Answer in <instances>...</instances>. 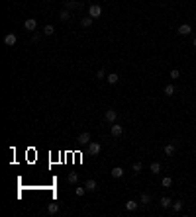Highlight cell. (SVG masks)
I'll list each match as a JSON object with an SVG mask.
<instances>
[{
	"label": "cell",
	"instance_id": "cell-28",
	"mask_svg": "<svg viewBox=\"0 0 196 217\" xmlns=\"http://www.w3.org/2000/svg\"><path fill=\"white\" fill-rule=\"evenodd\" d=\"M181 76V71H177V68H173L171 71V78H178Z\"/></svg>",
	"mask_w": 196,
	"mask_h": 217
},
{
	"label": "cell",
	"instance_id": "cell-30",
	"mask_svg": "<svg viewBox=\"0 0 196 217\" xmlns=\"http://www.w3.org/2000/svg\"><path fill=\"white\" fill-rule=\"evenodd\" d=\"M192 45H194V47H196V37H194V39H192Z\"/></svg>",
	"mask_w": 196,
	"mask_h": 217
},
{
	"label": "cell",
	"instance_id": "cell-5",
	"mask_svg": "<svg viewBox=\"0 0 196 217\" xmlns=\"http://www.w3.org/2000/svg\"><path fill=\"white\" fill-rule=\"evenodd\" d=\"M84 188H86V192H96L98 190V184H96V180H86V182H84Z\"/></svg>",
	"mask_w": 196,
	"mask_h": 217
},
{
	"label": "cell",
	"instance_id": "cell-10",
	"mask_svg": "<svg viewBox=\"0 0 196 217\" xmlns=\"http://www.w3.org/2000/svg\"><path fill=\"white\" fill-rule=\"evenodd\" d=\"M190 31H192V28H190L188 24H182V25H178V35H188Z\"/></svg>",
	"mask_w": 196,
	"mask_h": 217
},
{
	"label": "cell",
	"instance_id": "cell-11",
	"mask_svg": "<svg viewBox=\"0 0 196 217\" xmlns=\"http://www.w3.org/2000/svg\"><path fill=\"white\" fill-rule=\"evenodd\" d=\"M159 205H161L163 209H169V207H173V200H171V198H161Z\"/></svg>",
	"mask_w": 196,
	"mask_h": 217
},
{
	"label": "cell",
	"instance_id": "cell-16",
	"mask_svg": "<svg viewBox=\"0 0 196 217\" xmlns=\"http://www.w3.org/2000/svg\"><path fill=\"white\" fill-rule=\"evenodd\" d=\"M65 6H67V10H75V8H81V4L75 2V0H67Z\"/></svg>",
	"mask_w": 196,
	"mask_h": 217
},
{
	"label": "cell",
	"instance_id": "cell-7",
	"mask_svg": "<svg viewBox=\"0 0 196 217\" xmlns=\"http://www.w3.org/2000/svg\"><path fill=\"white\" fill-rule=\"evenodd\" d=\"M24 28L28 29V31H34L35 28H38V22H35L34 18H28V20H26V22H24Z\"/></svg>",
	"mask_w": 196,
	"mask_h": 217
},
{
	"label": "cell",
	"instance_id": "cell-25",
	"mask_svg": "<svg viewBox=\"0 0 196 217\" xmlns=\"http://www.w3.org/2000/svg\"><path fill=\"white\" fill-rule=\"evenodd\" d=\"M181 209H182V202H173V211H177V213H178Z\"/></svg>",
	"mask_w": 196,
	"mask_h": 217
},
{
	"label": "cell",
	"instance_id": "cell-21",
	"mask_svg": "<svg viewBox=\"0 0 196 217\" xmlns=\"http://www.w3.org/2000/svg\"><path fill=\"white\" fill-rule=\"evenodd\" d=\"M59 18L63 20V22H67L69 18H71V12H69V10L65 8V10H61V14H59Z\"/></svg>",
	"mask_w": 196,
	"mask_h": 217
},
{
	"label": "cell",
	"instance_id": "cell-14",
	"mask_svg": "<svg viewBox=\"0 0 196 217\" xmlns=\"http://www.w3.org/2000/svg\"><path fill=\"white\" fill-rule=\"evenodd\" d=\"M137 205H139V203H137L135 200H130V202H126V209H128V211H135Z\"/></svg>",
	"mask_w": 196,
	"mask_h": 217
},
{
	"label": "cell",
	"instance_id": "cell-9",
	"mask_svg": "<svg viewBox=\"0 0 196 217\" xmlns=\"http://www.w3.org/2000/svg\"><path fill=\"white\" fill-rule=\"evenodd\" d=\"M16 41H18V37H16L14 33H8L6 37H4V43H6L8 47H14V45H16Z\"/></svg>",
	"mask_w": 196,
	"mask_h": 217
},
{
	"label": "cell",
	"instance_id": "cell-24",
	"mask_svg": "<svg viewBox=\"0 0 196 217\" xmlns=\"http://www.w3.org/2000/svg\"><path fill=\"white\" fill-rule=\"evenodd\" d=\"M163 92H165L167 96H173V94H174V86H173V84H167V86H165V90H163Z\"/></svg>",
	"mask_w": 196,
	"mask_h": 217
},
{
	"label": "cell",
	"instance_id": "cell-15",
	"mask_svg": "<svg viewBox=\"0 0 196 217\" xmlns=\"http://www.w3.org/2000/svg\"><path fill=\"white\" fill-rule=\"evenodd\" d=\"M139 203H141V205H149V203H151V196H149V194H141Z\"/></svg>",
	"mask_w": 196,
	"mask_h": 217
},
{
	"label": "cell",
	"instance_id": "cell-4",
	"mask_svg": "<svg viewBox=\"0 0 196 217\" xmlns=\"http://www.w3.org/2000/svg\"><path fill=\"white\" fill-rule=\"evenodd\" d=\"M177 145H178V141H173V143H169V145H165V155L173 157L174 151H177Z\"/></svg>",
	"mask_w": 196,
	"mask_h": 217
},
{
	"label": "cell",
	"instance_id": "cell-23",
	"mask_svg": "<svg viewBox=\"0 0 196 217\" xmlns=\"http://www.w3.org/2000/svg\"><path fill=\"white\" fill-rule=\"evenodd\" d=\"M161 184H163V186H165V188H171V186H173V178H171V176L163 178V180H161Z\"/></svg>",
	"mask_w": 196,
	"mask_h": 217
},
{
	"label": "cell",
	"instance_id": "cell-19",
	"mask_svg": "<svg viewBox=\"0 0 196 217\" xmlns=\"http://www.w3.org/2000/svg\"><path fill=\"white\" fill-rule=\"evenodd\" d=\"M67 180H69V184H77V182H78V174H77V172H69Z\"/></svg>",
	"mask_w": 196,
	"mask_h": 217
},
{
	"label": "cell",
	"instance_id": "cell-8",
	"mask_svg": "<svg viewBox=\"0 0 196 217\" xmlns=\"http://www.w3.org/2000/svg\"><path fill=\"white\" fill-rule=\"evenodd\" d=\"M110 133H112V137H122L124 135V127H122V125H112V129H110Z\"/></svg>",
	"mask_w": 196,
	"mask_h": 217
},
{
	"label": "cell",
	"instance_id": "cell-17",
	"mask_svg": "<svg viewBox=\"0 0 196 217\" xmlns=\"http://www.w3.org/2000/svg\"><path fill=\"white\" fill-rule=\"evenodd\" d=\"M47 211H49L51 215H53V213H57V211H59V203H57V202L49 203V205H47Z\"/></svg>",
	"mask_w": 196,
	"mask_h": 217
},
{
	"label": "cell",
	"instance_id": "cell-2",
	"mask_svg": "<svg viewBox=\"0 0 196 217\" xmlns=\"http://www.w3.org/2000/svg\"><path fill=\"white\" fill-rule=\"evenodd\" d=\"M88 16H92L94 20L100 18V16H102V6H98V4H92V6L88 8Z\"/></svg>",
	"mask_w": 196,
	"mask_h": 217
},
{
	"label": "cell",
	"instance_id": "cell-13",
	"mask_svg": "<svg viewBox=\"0 0 196 217\" xmlns=\"http://www.w3.org/2000/svg\"><path fill=\"white\" fill-rule=\"evenodd\" d=\"M92 16H84V18L81 20V25H82V28H90V25H92Z\"/></svg>",
	"mask_w": 196,
	"mask_h": 217
},
{
	"label": "cell",
	"instance_id": "cell-22",
	"mask_svg": "<svg viewBox=\"0 0 196 217\" xmlns=\"http://www.w3.org/2000/svg\"><path fill=\"white\" fill-rule=\"evenodd\" d=\"M151 172H153V174H159V172H161V162H151Z\"/></svg>",
	"mask_w": 196,
	"mask_h": 217
},
{
	"label": "cell",
	"instance_id": "cell-12",
	"mask_svg": "<svg viewBox=\"0 0 196 217\" xmlns=\"http://www.w3.org/2000/svg\"><path fill=\"white\" fill-rule=\"evenodd\" d=\"M110 174H112L114 178H122V176H124V168H122V166H114Z\"/></svg>",
	"mask_w": 196,
	"mask_h": 217
},
{
	"label": "cell",
	"instance_id": "cell-20",
	"mask_svg": "<svg viewBox=\"0 0 196 217\" xmlns=\"http://www.w3.org/2000/svg\"><path fill=\"white\" fill-rule=\"evenodd\" d=\"M53 33H55V28H53L51 24H47L43 28V35H53Z\"/></svg>",
	"mask_w": 196,
	"mask_h": 217
},
{
	"label": "cell",
	"instance_id": "cell-29",
	"mask_svg": "<svg viewBox=\"0 0 196 217\" xmlns=\"http://www.w3.org/2000/svg\"><path fill=\"white\" fill-rule=\"evenodd\" d=\"M96 78H104V71H98L96 72Z\"/></svg>",
	"mask_w": 196,
	"mask_h": 217
},
{
	"label": "cell",
	"instance_id": "cell-18",
	"mask_svg": "<svg viewBox=\"0 0 196 217\" xmlns=\"http://www.w3.org/2000/svg\"><path fill=\"white\" fill-rule=\"evenodd\" d=\"M106 80H108L110 84H118V80H120V76L116 75V72H110V75H108V78H106Z\"/></svg>",
	"mask_w": 196,
	"mask_h": 217
},
{
	"label": "cell",
	"instance_id": "cell-26",
	"mask_svg": "<svg viewBox=\"0 0 196 217\" xmlns=\"http://www.w3.org/2000/svg\"><path fill=\"white\" fill-rule=\"evenodd\" d=\"M75 194L78 196V198H82V196L86 194V188H75Z\"/></svg>",
	"mask_w": 196,
	"mask_h": 217
},
{
	"label": "cell",
	"instance_id": "cell-1",
	"mask_svg": "<svg viewBox=\"0 0 196 217\" xmlns=\"http://www.w3.org/2000/svg\"><path fill=\"white\" fill-rule=\"evenodd\" d=\"M116 118H118V112H116V110L108 108V110L104 112V119L108 121V123H116Z\"/></svg>",
	"mask_w": 196,
	"mask_h": 217
},
{
	"label": "cell",
	"instance_id": "cell-6",
	"mask_svg": "<svg viewBox=\"0 0 196 217\" xmlns=\"http://www.w3.org/2000/svg\"><path fill=\"white\" fill-rule=\"evenodd\" d=\"M78 145H84V147H86L88 145V143H90V133H86V131H84V133H81V135H78Z\"/></svg>",
	"mask_w": 196,
	"mask_h": 217
},
{
	"label": "cell",
	"instance_id": "cell-27",
	"mask_svg": "<svg viewBox=\"0 0 196 217\" xmlns=\"http://www.w3.org/2000/svg\"><path fill=\"white\" fill-rule=\"evenodd\" d=\"M134 172H141V168H143V165H141V162H134Z\"/></svg>",
	"mask_w": 196,
	"mask_h": 217
},
{
	"label": "cell",
	"instance_id": "cell-3",
	"mask_svg": "<svg viewBox=\"0 0 196 217\" xmlns=\"http://www.w3.org/2000/svg\"><path fill=\"white\" fill-rule=\"evenodd\" d=\"M86 149H88V153H90V155H98L102 147H100V143H94V141H90V143L86 145Z\"/></svg>",
	"mask_w": 196,
	"mask_h": 217
}]
</instances>
